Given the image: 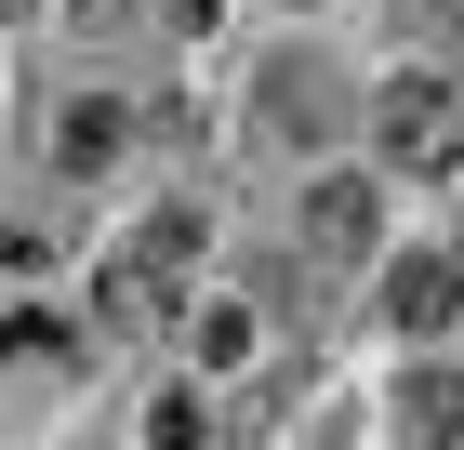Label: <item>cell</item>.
<instances>
[{
	"instance_id": "9",
	"label": "cell",
	"mask_w": 464,
	"mask_h": 450,
	"mask_svg": "<svg viewBox=\"0 0 464 450\" xmlns=\"http://www.w3.org/2000/svg\"><path fill=\"white\" fill-rule=\"evenodd\" d=\"M146 437H160V450H199V437H213V424H199V397H186V384H173V397L146 411Z\"/></svg>"
},
{
	"instance_id": "6",
	"label": "cell",
	"mask_w": 464,
	"mask_h": 450,
	"mask_svg": "<svg viewBox=\"0 0 464 450\" xmlns=\"http://www.w3.org/2000/svg\"><path fill=\"white\" fill-rule=\"evenodd\" d=\"M53 358H67L53 318H0V371H53Z\"/></svg>"
},
{
	"instance_id": "5",
	"label": "cell",
	"mask_w": 464,
	"mask_h": 450,
	"mask_svg": "<svg viewBox=\"0 0 464 450\" xmlns=\"http://www.w3.org/2000/svg\"><path fill=\"white\" fill-rule=\"evenodd\" d=\"M305 239H319V252H358V239H372V186H358V173L305 186Z\"/></svg>"
},
{
	"instance_id": "3",
	"label": "cell",
	"mask_w": 464,
	"mask_h": 450,
	"mask_svg": "<svg viewBox=\"0 0 464 450\" xmlns=\"http://www.w3.org/2000/svg\"><path fill=\"white\" fill-rule=\"evenodd\" d=\"M120 133H133V120H120L107 93H80L67 120H53V173H107V159H120Z\"/></svg>"
},
{
	"instance_id": "1",
	"label": "cell",
	"mask_w": 464,
	"mask_h": 450,
	"mask_svg": "<svg viewBox=\"0 0 464 450\" xmlns=\"http://www.w3.org/2000/svg\"><path fill=\"white\" fill-rule=\"evenodd\" d=\"M372 146H385V173H411V186L464 173V93L451 80H385V93H372Z\"/></svg>"
},
{
	"instance_id": "7",
	"label": "cell",
	"mask_w": 464,
	"mask_h": 450,
	"mask_svg": "<svg viewBox=\"0 0 464 450\" xmlns=\"http://www.w3.org/2000/svg\"><path fill=\"white\" fill-rule=\"evenodd\" d=\"M199 358L239 371V358H252V305H199Z\"/></svg>"
},
{
	"instance_id": "8",
	"label": "cell",
	"mask_w": 464,
	"mask_h": 450,
	"mask_svg": "<svg viewBox=\"0 0 464 450\" xmlns=\"http://www.w3.org/2000/svg\"><path fill=\"white\" fill-rule=\"evenodd\" d=\"M411 424H425V437H464V371H425V384H411Z\"/></svg>"
},
{
	"instance_id": "4",
	"label": "cell",
	"mask_w": 464,
	"mask_h": 450,
	"mask_svg": "<svg viewBox=\"0 0 464 450\" xmlns=\"http://www.w3.org/2000/svg\"><path fill=\"white\" fill-rule=\"evenodd\" d=\"M199 265V212H146L133 225V292H160V278Z\"/></svg>"
},
{
	"instance_id": "2",
	"label": "cell",
	"mask_w": 464,
	"mask_h": 450,
	"mask_svg": "<svg viewBox=\"0 0 464 450\" xmlns=\"http://www.w3.org/2000/svg\"><path fill=\"white\" fill-rule=\"evenodd\" d=\"M385 318L411 331V345H425V331H451V318H464V278L438 265V252H411V265L385 278Z\"/></svg>"
}]
</instances>
